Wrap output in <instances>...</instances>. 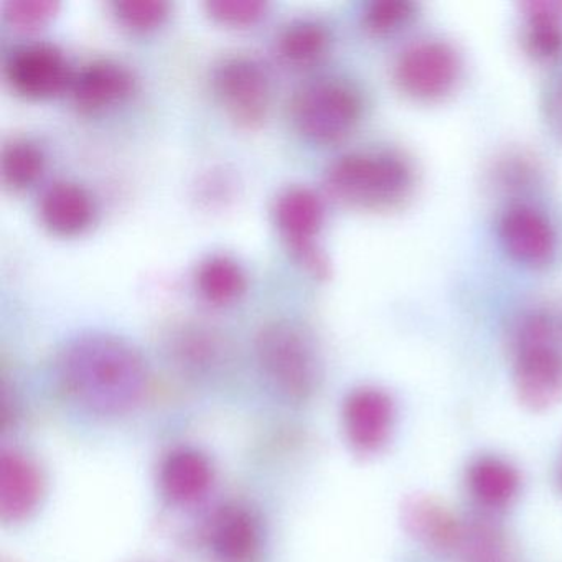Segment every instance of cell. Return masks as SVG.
Here are the masks:
<instances>
[{
	"label": "cell",
	"mask_w": 562,
	"mask_h": 562,
	"mask_svg": "<svg viewBox=\"0 0 562 562\" xmlns=\"http://www.w3.org/2000/svg\"><path fill=\"white\" fill-rule=\"evenodd\" d=\"M57 378L78 406L101 416H120L143 401L147 367L139 351L123 338L85 334L61 348Z\"/></svg>",
	"instance_id": "cell-1"
},
{
	"label": "cell",
	"mask_w": 562,
	"mask_h": 562,
	"mask_svg": "<svg viewBox=\"0 0 562 562\" xmlns=\"http://www.w3.org/2000/svg\"><path fill=\"white\" fill-rule=\"evenodd\" d=\"M328 192L348 205L387 209L406 199L413 172L391 153L357 150L338 157L325 172Z\"/></svg>",
	"instance_id": "cell-2"
},
{
	"label": "cell",
	"mask_w": 562,
	"mask_h": 562,
	"mask_svg": "<svg viewBox=\"0 0 562 562\" xmlns=\"http://www.w3.org/2000/svg\"><path fill=\"white\" fill-rule=\"evenodd\" d=\"M259 367L289 400H307L321 381V360L311 335L289 321L269 322L256 338Z\"/></svg>",
	"instance_id": "cell-3"
},
{
	"label": "cell",
	"mask_w": 562,
	"mask_h": 562,
	"mask_svg": "<svg viewBox=\"0 0 562 562\" xmlns=\"http://www.w3.org/2000/svg\"><path fill=\"white\" fill-rule=\"evenodd\" d=\"M292 121L307 139L337 143L347 137L361 116V98L351 85L321 78L295 91Z\"/></svg>",
	"instance_id": "cell-4"
},
{
	"label": "cell",
	"mask_w": 562,
	"mask_h": 562,
	"mask_svg": "<svg viewBox=\"0 0 562 562\" xmlns=\"http://www.w3.org/2000/svg\"><path fill=\"white\" fill-rule=\"evenodd\" d=\"M515 387L519 401L532 411H546L562 401V353L542 317H532L519 331Z\"/></svg>",
	"instance_id": "cell-5"
},
{
	"label": "cell",
	"mask_w": 562,
	"mask_h": 562,
	"mask_svg": "<svg viewBox=\"0 0 562 562\" xmlns=\"http://www.w3.org/2000/svg\"><path fill=\"white\" fill-rule=\"evenodd\" d=\"M394 78L397 87L414 100H442L459 81V55L446 42H417L397 58Z\"/></svg>",
	"instance_id": "cell-6"
},
{
	"label": "cell",
	"mask_w": 562,
	"mask_h": 562,
	"mask_svg": "<svg viewBox=\"0 0 562 562\" xmlns=\"http://www.w3.org/2000/svg\"><path fill=\"white\" fill-rule=\"evenodd\" d=\"M324 202L308 187L294 186L282 190L274 202V218L294 255L317 278H327V256L314 238L324 223Z\"/></svg>",
	"instance_id": "cell-7"
},
{
	"label": "cell",
	"mask_w": 562,
	"mask_h": 562,
	"mask_svg": "<svg viewBox=\"0 0 562 562\" xmlns=\"http://www.w3.org/2000/svg\"><path fill=\"white\" fill-rule=\"evenodd\" d=\"M212 87L223 106L241 123H256L268 110V70L248 55H232L218 61L213 68Z\"/></svg>",
	"instance_id": "cell-8"
},
{
	"label": "cell",
	"mask_w": 562,
	"mask_h": 562,
	"mask_svg": "<svg viewBox=\"0 0 562 562\" xmlns=\"http://www.w3.org/2000/svg\"><path fill=\"white\" fill-rule=\"evenodd\" d=\"M8 77L19 93L44 98L70 87L74 74L57 45L32 42L12 52L8 60Z\"/></svg>",
	"instance_id": "cell-9"
},
{
	"label": "cell",
	"mask_w": 562,
	"mask_h": 562,
	"mask_svg": "<svg viewBox=\"0 0 562 562\" xmlns=\"http://www.w3.org/2000/svg\"><path fill=\"white\" fill-rule=\"evenodd\" d=\"M394 403L378 387L355 390L345 401L344 426L348 440L361 453H374L390 440L394 427Z\"/></svg>",
	"instance_id": "cell-10"
},
{
	"label": "cell",
	"mask_w": 562,
	"mask_h": 562,
	"mask_svg": "<svg viewBox=\"0 0 562 562\" xmlns=\"http://www.w3.org/2000/svg\"><path fill=\"white\" fill-rule=\"evenodd\" d=\"M401 519L411 538L437 554L459 551L462 544L465 525L432 496H407L401 506Z\"/></svg>",
	"instance_id": "cell-11"
},
{
	"label": "cell",
	"mask_w": 562,
	"mask_h": 562,
	"mask_svg": "<svg viewBox=\"0 0 562 562\" xmlns=\"http://www.w3.org/2000/svg\"><path fill=\"white\" fill-rule=\"evenodd\" d=\"M499 238L505 251L521 265L542 266L554 255L552 226L531 206H512L499 223Z\"/></svg>",
	"instance_id": "cell-12"
},
{
	"label": "cell",
	"mask_w": 562,
	"mask_h": 562,
	"mask_svg": "<svg viewBox=\"0 0 562 562\" xmlns=\"http://www.w3.org/2000/svg\"><path fill=\"white\" fill-rule=\"evenodd\" d=\"M44 493V480L34 462L21 453L0 457V516L5 521H21L37 508Z\"/></svg>",
	"instance_id": "cell-13"
},
{
	"label": "cell",
	"mask_w": 562,
	"mask_h": 562,
	"mask_svg": "<svg viewBox=\"0 0 562 562\" xmlns=\"http://www.w3.org/2000/svg\"><path fill=\"white\" fill-rule=\"evenodd\" d=\"M261 544L255 515L239 505L223 506L212 521L210 546L222 562H251Z\"/></svg>",
	"instance_id": "cell-14"
},
{
	"label": "cell",
	"mask_w": 562,
	"mask_h": 562,
	"mask_svg": "<svg viewBox=\"0 0 562 562\" xmlns=\"http://www.w3.org/2000/svg\"><path fill=\"white\" fill-rule=\"evenodd\" d=\"M133 74L114 60H93L83 65L71 78L70 91L75 103L83 110L110 106L133 90Z\"/></svg>",
	"instance_id": "cell-15"
},
{
	"label": "cell",
	"mask_w": 562,
	"mask_h": 562,
	"mask_svg": "<svg viewBox=\"0 0 562 562\" xmlns=\"http://www.w3.org/2000/svg\"><path fill=\"white\" fill-rule=\"evenodd\" d=\"M210 460L195 449H177L169 453L160 470V485L170 502L179 505L199 502L212 485Z\"/></svg>",
	"instance_id": "cell-16"
},
{
	"label": "cell",
	"mask_w": 562,
	"mask_h": 562,
	"mask_svg": "<svg viewBox=\"0 0 562 562\" xmlns=\"http://www.w3.org/2000/svg\"><path fill=\"white\" fill-rule=\"evenodd\" d=\"M42 222L52 232L75 235L90 225L94 206L90 193L74 182L52 183L41 199Z\"/></svg>",
	"instance_id": "cell-17"
},
{
	"label": "cell",
	"mask_w": 562,
	"mask_h": 562,
	"mask_svg": "<svg viewBox=\"0 0 562 562\" xmlns=\"http://www.w3.org/2000/svg\"><path fill=\"white\" fill-rule=\"evenodd\" d=\"M467 485L473 498L485 508H505L518 496V470L499 457H479L467 470Z\"/></svg>",
	"instance_id": "cell-18"
},
{
	"label": "cell",
	"mask_w": 562,
	"mask_h": 562,
	"mask_svg": "<svg viewBox=\"0 0 562 562\" xmlns=\"http://www.w3.org/2000/svg\"><path fill=\"white\" fill-rule=\"evenodd\" d=\"M170 355L180 370L205 376L225 361V341L210 328L183 327L170 338Z\"/></svg>",
	"instance_id": "cell-19"
},
{
	"label": "cell",
	"mask_w": 562,
	"mask_h": 562,
	"mask_svg": "<svg viewBox=\"0 0 562 562\" xmlns=\"http://www.w3.org/2000/svg\"><path fill=\"white\" fill-rule=\"evenodd\" d=\"M195 282L196 289L206 301L226 304L245 291L246 274L235 259L225 255H213L200 262Z\"/></svg>",
	"instance_id": "cell-20"
},
{
	"label": "cell",
	"mask_w": 562,
	"mask_h": 562,
	"mask_svg": "<svg viewBox=\"0 0 562 562\" xmlns=\"http://www.w3.org/2000/svg\"><path fill=\"white\" fill-rule=\"evenodd\" d=\"M528 18L526 45L529 54L539 60H551L562 52V4L559 2H528L525 4Z\"/></svg>",
	"instance_id": "cell-21"
},
{
	"label": "cell",
	"mask_w": 562,
	"mask_h": 562,
	"mask_svg": "<svg viewBox=\"0 0 562 562\" xmlns=\"http://www.w3.org/2000/svg\"><path fill=\"white\" fill-rule=\"evenodd\" d=\"M330 37L321 22L297 19L285 25L278 38V48L285 60L295 65L317 61L327 52Z\"/></svg>",
	"instance_id": "cell-22"
},
{
	"label": "cell",
	"mask_w": 562,
	"mask_h": 562,
	"mask_svg": "<svg viewBox=\"0 0 562 562\" xmlns=\"http://www.w3.org/2000/svg\"><path fill=\"white\" fill-rule=\"evenodd\" d=\"M44 164V153L32 140H12L2 150V177L14 189L32 186L42 176Z\"/></svg>",
	"instance_id": "cell-23"
},
{
	"label": "cell",
	"mask_w": 562,
	"mask_h": 562,
	"mask_svg": "<svg viewBox=\"0 0 562 562\" xmlns=\"http://www.w3.org/2000/svg\"><path fill=\"white\" fill-rule=\"evenodd\" d=\"M459 551L465 562H513L502 535L485 521L465 525Z\"/></svg>",
	"instance_id": "cell-24"
},
{
	"label": "cell",
	"mask_w": 562,
	"mask_h": 562,
	"mask_svg": "<svg viewBox=\"0 0 562 562\" xmlns=\"http://www.w3.org/2000/svg\"><path fill=\"white\" fill-rule=\"evenodd\" d=\"M416 8L407 0H374L363 12V24L376 35L400 31L414 18Z\"/></svg>",
	"instance_id": "cell-25"
},
{
	"label": "cell",
	"mask_w": 562,
	"mask_h": 562,
	"mask_svg": "<svg viewBox=\"0 0 562 562\" xmlns=\"http://www.w3.org/2000/svg\"><path fill=\"white\" fill-rule=\"evenodd\" d=\"M170 4L166 0H117V19L134 31H149L167 18Z\"/></svg>",
	"instance_id": "cell-26"
},
{
	"label": "cell",
	"mask_w": 562,
	"mask_h": 562,
	"mask_svg": "<svg viewBox=\"0 0 562 562\" xmlns=\"http://www.w3.org/2000/svg\"><path fill=\"white\" fill-rule=\"evenodd\" d=\"M57 9V0H8L4 15L15 27L35 29L47 22Z\"/></svg>",
	"instance_id": "cell-27"
},
{
	"label": "cell",
	"mask_w": 562,
	"mask_h": 562,
	"mask_svg": "<svg viewBox=\"0 0 562 562\" xmlns=\"http://www.w3.org/2000/svg\"><path fill=\"white\" fill-rule=\"evenodd\" d=\"M266 2L262 0H210L206 2L212 18L225 24H249L258 21L266 12Z\"/></svg>",
	"instance_id": "cell-28"
},
{
	"label": "cell",
	"mask_w": 562,
	"mask_h": 562,
	"mask_svg": "<svg viewBox=\"0 0 562 562\" xmlns=\"http://www.w3.org/2000/svg\"><path fill=\"white\" fill-rule=\"evenodd\" d=\"M548 117L555 136L562 140V80H559L554 90L549 94Z\"/></svg>",
	"instance_id": "cell-29"
}]
</instances>
